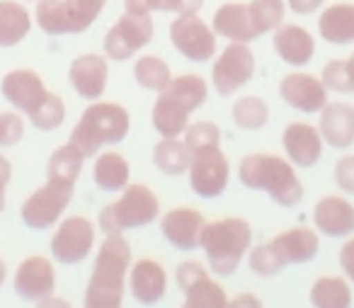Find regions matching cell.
<instances>
[{
	"instance_id": "cell-1",
	"label": "cell",
	"mask_w": 354,
	"mask_h": 308,
	"mask_svg": "<svg viewBox=\"0 0 354 308\" xmlns=\"http://www.w3.org/2000/svg\"><path fill=\"white\" fill-rule=\"evenodd\" d=\"M131 267V248L122 233H109L100 245L93 277L85 289L88 308H119L124 298V279Z\"/></svg>"
},
{
	"instance_id": "cell-2",
	"label": "cell",
	"mask_w": 354,
	"mask_h": 308,
	"mask_svg": "<svg viewBox=\"0 0 354 308\" xmlns=\"http://www.w3.org/2000/svg\"><path fill=\"white\" fill-rule=\"evenodd\" d=\"M238 177L250 190L267 192L279 206H296L304 199V187L289 161L270 153H252L241 161Z\"/></svg>"
},
{
	"instance_id": "cell-3",
	"label": "cell",
	"mask_w": 354,
	"mask_h": 308,
	"mask_svg": "<svg viewBox=\"0 0 354 308\" xmlns=\"http://www.w3.org/2000/svg\"><path fill=\"white\" fill-rule=\"evenodd\" d=\"M250 243L252 228L245 219H221L207 224L202 230V248L218 277L236 272L241 260L250 250Z\"/></svg>"
},
{
	"instance_id": "cell-4",
	"label": "cell",
	"mask_w": 354,
	"mask_h": 308,
	"mask_svg": "<svg viewBox=\"0 0 354 308\" xmlns=\"http://www.w3.org/2000/svg\"><path fill=\"white\" fill-rule=\"evenodd\" d=\"M129 134V112L117 102H95L71 132V143L85 158H93L104 143H119Z\"/></svg>"
},
{
	"instance_id": "cell-5",
	"label": "cell",
	"mask_w": 354,
	"mask_h": 308,
	"mask_svg": "<svg viewBox=\"0 0 354 308\" xmlns=\"http://www.w3.org/2000/svg\"><path fill=\"white\" fill-rule=\"evenodd\" d=\"M160 214V201L146 185H127L114 204L100 211V228L104 233H124L129 228L148 226Z\"/></svg>"
},
{
	"instance_id": "cell-6",
	"label": "cell",
	"mask_w": 354,
	"mask_h": 308,
	"mask_svg": "<svg viewBox=\"0 0 354 308\" xmlns=\"http://www.w3.org/2000/svg\"><path fill=\"white\" fill-rule=\"evenodd\" d=\"M107 0H39L37 25L51 37L80 35L97 20Z\"/></svg>"
},
{
	"instance_id": "cell-7",
	"label": "cell",
	"mask_w": 354,
	"mask_h": 308,
	"mask_svg": "<svg viewBox=\"0 0 354 308\" xmlns=\"http://www.w3.org/2000/svg\"><path fill=\"white\" fill-rule=\"evenodd\" d=\"M170 42L185 59L194 64L212 61L216 54V32L197 12L177 15V20L170 25Z\"/></svg>"
},
{
	"instance_id": "cell-8",
	"label": "cell",
	"mask_w": 354,
	"mask_h": 308,
	"mask_svg": "<svg viewBox=\"0 0 354 308\" xmlns=\"http://www.w3.org/2000/svg\"><path fill=\"white\" fill-rule=\"evenodd\" d=\"M75 185H66L59 180H46V185L41 190H37L30 199L22 204L20 216L25 221V226L35 230H44L49 226H54L61 219V214L66 211V206L73 199Z\"/></svg>"
},
{
	"instance_id": "cell-9",
	"label": "cell",
	"mask_w": 354,
	"mask_h": 308,
	"mask_svg": "<svg viewBox=\"0 0 354 308\" xmlns=\"http://www.w3.org/2000/svg\"><path fill=\"white\" fill-rule=\"evenodd\" d=\"M151 12H124L104 37V54L114 61H127L151 42Z\"/></svg>"
},
{
	"instance_id": "cell-10",
	"label": "cell",
	"mask_w": 354,
	"mask_h": 308,
	"mask_svg": "<svg viewBox=\"0 0 354 308\" xmlns=\"http://www.w3.org/2000/svg\"><path fill=\"white\" fill-rule=\"evenodd\" d=\"M252 75H255V56L245 42H231L212 69L214 88L221 98L241 90Z\"/></svg>"
},
{
	"instance_id": "cell-11",
	"label": "cell",
	"mask_w": 354,
	"mask_h": 308,
	"mask_svg": "<svg viewBox=\"0 0 354 308\" xmlns=\"http://www.w3.org/2000/svg\"><path fill=\"white\" fill-rule=\"evenodd\" d=\"M228 175H231V165H228L226 156H223L218 146L192 156L189 187H192L194 194L204 197V199H214V197L223 194V190L228 185Z\"/></svg>"
},
{
	"instance_id": "cell-12",
	"label": "cell",
	"mask_w": 354,
	"mask_h": 308,
	"mask_svg": "<svg viewBox=\"0 0 354 308\" xmlns=\"http://www.w3.org/2000/svg\"><path fill=\"white\" fill-rule=\"evenodd\" d=\"M93 245L95 226L83 216H71V219L61 221V226L56 228L54 238H51V255L61 264H75L88 257Z\"/></svg>"
},
{
	"instance_id": "cell-13",
	"label": "cell",
	"mask_w": 354,
	"mask_h": 308,
	"mask_svg": "<svg viewBox=\"0 0 354 308\" xmlns=\"http://www.w3.org/2000/svg\"><path fill=\"white\" fill-rule=\"evenodd\" d=\"M0 93H3V98L12 107L25 112L27 117H32L41 107V102L49 98V90H46L44 80L35 71H25V69L10 71L3 78V83H0Z\"/></svg>"
},
{
	"instance_id": "cell-14",
	"label": "cell",
	"mask_w": 354,
	"mask_h": 308,
	"mask_svg": "<svg viewBox=\"0 0 354 308\" xmlns=\"http://www.w3.org/2000/svg\"><path fill=\"white\" fill-rule=\"evenodd\" d=\"M204 226H207L204 216L192 206H180V209L167 211L160 221V230L167 238V243L175 245L183 253H189V250L202 245Z\"/></svg>"
},
{
	"instance_id": "cell-15",
	"label": "cell",
	"mask_w": 354,
	"mask_h": 308,
	"mask_svg": "<svg viewBox=\"0 0 354 308\" xmlns=\"http://www.w3.org/2000/svg\"><path fill=\"white\" fill-rule=\"evenodd\" d=\"M56 272L54 264L41 255H32L17 267L15 272V291L27 301H46L54 293Z\"/></svg>"
},
{
	"instance_id": "cell-16",
	"label": "cell",
	"mask_w": 354,
	"mask_h": 308,
	"mask_svg": "<svg viewBox=\"0 0 354 308\" xmlns=\"http://www.w3.org/2000/svg\"><path fill=\"white\" fill-rule=\"evenodd\" d=\"M279 95L289 107L306 114L320 112L328 105V88H325V83L308 73L286 75L279 85Z\"/></svg>"
},
{
	"instance_id": "cell-17",
	"label": "cell",
	"mask_w": 354,
	"mask_h": 308,
	"mask_svg": "<svg viewBox=\"0 0 354 308\" xmlns=\"http://www.w3.org/2000/svg\"><path fill=\"white\" fill-rule=\"evenodd\" d=\"M284 151L289 156V161L294 165L301 167H310L320 161V153H323V136L315 127L304 122H294L284 129Z\"/></svg>"
},
{
	"instance_id": "cell-18",
	"label": "cell",
	"mask_w": 354,
	"mask_h": 308,
	"mask_svg": "<svg viewBox=\"0 0 354 308\" xmlns=\"http://www.w3.org/2000/svg\"><path fill=\"white\" fill-rule=\"evenodd\" d=\"M313 224L323 235L347 238L354 233V206L342 197H325L315 204Z\"/></svg>"
},
{
	"instance_id": "cell-19",
	"label": "cell",
	"mask_w": 354,
	"mask_h": 308,
	"mask_svg": "<svg viewBox=\"0 0 354 308\" xmlns=\"http://www.w3.org/2000/svg\"><path fill=\"white\" fill-rule=\"evenodd\" d=\"M68 78L73 90L85 100H100L107 88V61L97 54H83L71 64Z\"/></svg>"
},
{
	"instance_id": "cell-20",
	"label": "cell",
	"mask_w": 354,
	"mask_h": 308,
	"mask_svg": "<svg viewBox=\"0 0 354 308\" xmlns=\"http://www.w3.org/2000/svg\"><path fill=\"white\" fill-rule=\"evenodd\" d=\"M129 289L138 303H146V306L158 303L167 289L165 269L153 260H138L129 272Z\"/></svg>"
},
{
	"instance_id": "cell-21",
	"label": "cell",
	"mask_w": 354,
	"mask_h": 308,
	"mask_svg": "<svg viewBox=\"0 0 354 308\" xmlns=\"http://www.w3.org/2000/svg\"><path fill=\"white\" fill-rule=\"evenodd\" d=\"M318 132L333 148H349L354 143V109L344 102H328L320 109Z\"/></svg>"
},
{
	"instance_id": "cell-22",
	"label": "cell",
	"mask_w": 354,
	"mask_h": 308,
	"mask_svg": "<svg viewBox=\"0 0 354 308\" xmlns=\"http://www.w3.org/2000/svg\"><path fill=\"white\" fill-rule=\"evenodd\" d=\"M270 245L274 248V253L279 255V260L284 264H304L318 255L320 240L315 235V230L299 226V228L279 233Z\"/></svg>"
},
{
	"instance_id": "cell-23",
	"label": "cell",
	"mask_w": 354,
	"mask_h": 308,
	"mask_svg": "<svg viewBox=\"0 0 354 308\" xmlns=\"http://www.w3.org/2000/svg\"><path fill=\"white\" fill-rule=\"evenodd\" d=\"M274 51L291 66H306L315 54L313 35L299 25H279L274 30Z\"/></svg>"
},
{
	"instance_id": "cell-24",
	"label": "cell",
	"mask_w": 354,
	"mask_h": 308,
	"mask_svg": "<svg viewBox=\"0 0 354 308\" xmlns=\"http://www.w3.org/2000/svg\"><path fill=\"white\" fill-rule=\"evenodd\" d=\"M212 30L218 37H226L228 42H252L257 39L255 30L250 25V15H248V3H226L214 12V25Z\"/></svg>"
},
{
	"instance_id": "cell-25",
	"label": "cell",
	"mask_w": 354,
	"mask_h": 308,
	"mask_svg": "<svg viewBox=\"0 0 354 308\" xmlns=\"http://www.w3.org/2000/svg\"><path fill=\"white\" fill-rule=\"evenodd\" d=\"M318 32L325 42L335 46L354 44V6L339 3L323 10L318 20Z\"/></svg>"
},
{
	"instance_id": "cell-26",
	"label": "cell",
	"mask_w": 354,
	"mask_h": 308,
	"mask_svg": "<svg viewBox=\"0 0 354 308\" xmlns=\"http://www.w3.org/2000/svg\"><path fill=\"white\" fill-rule=\"evenodd\" d=\"M189 109L183 102H177L167 93H158V102L153 105V127L160 136H180L189 127Z\"/></svg>"
},
{
	"instance_id": "cell-27",
	"label": "cell",
	"mask_w": 354,
	"mask_h": 308,
	"mask_svg": "<svg viewBox=\"0 0 354 308\" xmlns=\"http://www.w3.org/2000/svg\"><path fill=\"white\" fill-rule=\"evenodd\" d=\"M32 17L15 0H0V46H15L27 37Z\"/></svg>"
},
{
	"instance_id": "cell-28",
	"label": "cell",
	"mask_w": 354,
	"mask_h": 308,
	"mask_svg": "<svg viewBox=\"0 0 354 308\" xmlns=\"http://www.w3.org/2000/svg\"><path fill=\"white\" fill-rule=\"evenodd\" d=\"M93 180L100 190L104 192H117L129 185V163L122 153L107 151L95 161L93 167Z\"/></svg>"
},
{
	"instance_id": "cell-29",
	"label": "cell",
	"mask_w": 354,
	"mask_h": 308,
	"mask_svg": "<svg viewBox=\"0 0 354 308\" xmlns=\"http://www.w3.org/2000/svg\"><path fill=\"white\" fill-rule=\"evenodd\" d=\"M153 163L165 175H183L189 170L192 151L185 141H177V136H162V141L153 148Z\"/></svg>"
},
{
	"instance_id": "cell-30",
	"label": "cell",
	"mask_w": 354,
	"mask_h": 308,
	"mask_svg": "<svg viewBox=\"0 0 354 308\" xmlns=\"http://www.w3.org/2000/svg\"><path fill=\"white\" fill-rule=\"evenodd\" d=\"M83 161H85V156L80 153V148L68 141L66 146L54 151V156H51V161H49L46 177H49V180L66 182V185H75V180L80 177V170H83Z\"/></svg>"
},
{
	"instance_id": "cell-31",
	"label": "cell",
	"mask_w": 354,
	"mask_h": 308,
	"mask_svg": "<svg viewBox=\"0 0 354 308\" xmlns=\"http://www.w3.org/2000/svg\"><path fill=\"white\" fill-rule=\"evenodd\" d=\"M310 303L318 308H347L352 303V289L342 277H320L310 287Z\"/></svg>"
},
{
	"instance_id": "cell-32",
	"label": "cell",
	"mask_w": 354,
	"mask_h": 308,
	"mask_svg": "<svg viewBox=\"0 0 354 308\" xmlns=\"http://www.w3.org/2000/svg\"><path fill=\"white\" fill-rule=\"evenodd\" d=\"M162 93H167L170 98H175L177 102H183L189 112L199 109L207 102V83H204L199 75H180V78H172L170 83L162 88Z\"/></svg>"
},
{
	"instance_id": "cell-33",
	"label": "cell",
	"mask_w": 354,
	"mask_h": 308,
	"mask_svg": "<svg viewBox=\"0 0 354 308\" xmlns=\"http://www.w3.org/2000/svg\"><path fill=\"white\" fill-rule=\"evenodd\" d=\"M284 0H252L248 3V15H250V25L257 37L274 32L277 27L284 22Z\"/></svg>"
},
{
	"instance_id": "cell-34",
	"label": "cell",
	"mask_w": 354,
	"mask_h": 308,
	"mask_svg": "<svg viewBox=\"0 0 354 308\" xmlns=\"http://www.w3.org/2000/svg\"><path fill=\"white\" fill-rule=\"evenodd\" d=\"M185 306L187 308H223L228 306L226 291L214 282L209 274H204L202 279L192 284V287L185 291Z\"/></svg>"
},
{
	"instance_id": "cell-35",
	"label": "cell",
	"mask_w": 354,
	"mask_h": 308,
	"mask_svg": "<svg viewBox=\"0 0 354 308\" xmlns=\"http://www.w3.org/2000/svg\"><path fill=\"white\" fill-rule=\"evenodd\" d=\"M133 78H136V83L141 85V88L160 93L172 80V75L162 59H158V56H143V59H138L136 64H133Z\"/></svg>"
},
{
	"instance_id": "cell-36",
	"label": "cell",
	"mask_w": 354,
	"mask_h": 308,
	"mask_svg": "<svg viewBox=\"0 0 354 308\" xmlns=\"http://www.w3.org/2000/svg\"><path fill=\"white\" fill-rule=\"evenodd\" d=\"M267 119H270V107H267V102L262 98L248 95V98H241L233 105V122H236V127L255 132V129L265 127Z\"/></svg>"
},
{
	"instance_id": "cell-37",
	"label": "cell",
	"mask_w": 354,
	"mask_h": 308,
	"mask_svg": "<svg viewBox=\"0 0 354 308\" xmlns=\"http://www.w3.org/2000/svg\"><path fill=\"white\" fill-rule=\"evenodd\" d=\"M129 12H177V15H185V12H199L204 6V0H124Z\"/></svg>"
},
{
	"instance_id": "cell-38",
	"label": "cell",
	"mask_w": 354,
	"mask_h": 308,
	"mask_svg": "<svg viewBox=\"0 0 354 308\" xmlns=\"http://www.w3.org/2000/svg\"><path fill=\"white\" fill-rule=\"evenodd\" d=\"M64 119H66L64 100H61L59 95L49 93V98L41 102V107L30 117V122L35 124L37 129H41V132H54V129H59L61 124H64Z\"/></svg>"
},
{
	"instance_id": "cell-39",
	"label": "cell",
	"mask_w": 354,
	"mask_h": 308,
	"mask_svg": "<svg viewBox=\"0 0 354 308\" xmlns=\"http://www.w3.org/2000/svg\"><path fill=\"white\" fill-rule=\"evenodd\" d=\"M218 141H221V132H218V127L214 122H197L185 129V143L192 151V156L199 151L218 146Z\"/></svg>"
},
{
	"instance_id": "cell-40",
	"label": "cell",
	"mask_w": 354,
	"mask_h": 308,
	"mask_svg": "<svg viewBox=\"0 0 354 308\" xmlns=\"http://www.w3.org/2000/svg\"><path fill=\"white\" fill-rule=\"evenodd\" d=\"M248 262H250L252 272L260 274V277H274V274H279L281 269L286 267L270 243L257 245V248L250 253V257H248Z\"/></svg>"
},
{
	"instance_id": "cell-41",
	"label": "cell",
	"mask_w": 354,
	"mask_h": 308,
	"mask_svg": "<svg viewBox=\"0 0 354 308\" xmlns=\"http://www.w3.org/2000/svg\"><path fill=\"white\" fill-rule=\"evenodd\" d=\"M323 83H325V88L333 90V93H339V95L354 93V80H352V75H349L347 61H342V59L330 61L323 69Z\"/></svg>"
},
{
	"instance_id": "cell-42",
	"label": "cell",
	"mask_w": 354,
	"mask_h": 308,
	"mask_svg": "<svg viewBox=\"0 0 354 308\" xmlns=\"http://www.w3.org/2000/svg\"><path fill=\"white\" fill-rule=\"evenodd\" d=\"M25 136V122L15 112H0V146H15Z\"/></svg>"
},
{
	"instance_id": "cell-43",
	"label": "cell",
	"mask_w": 354,
	"mask_h": 308,
	"mask_svg": "<svg viewBox=\"0 0 354 308\" xmlns=\"http://www.w3.org/2000/svg\"><path fill=\"white\" fill-rule=\"evenodd\" d=\"M207 272V267H204L202 262H194V260H189V262H183L177 264L175 269V279H177V287L183 289V291H187L189 287H192L197 279H202Z\"/></svg>"
},
{
	"instance_id": "cell-44",
	"label": "cell",
	"mask_w": 354,
	"mask_h": 308,
	"mask_svg": "<svg viewBox=\"0 0 354 308\" xmlns=\"http://www.w3.org/2000/svg\"><path fill=\"white\" fill-rule=\"evenodd\" d=\"M335 182L342 192L354 194V156H344L335 165Z\"/></svg>"
},
{
	"instance_id": "cell-45",
	"label": "cell",
	"mask_w": 354,
	"mask_h": 308,
	"mask_svg": "<svg viewBox=\"0 0 354 308\" xmlns=\"http://www.w3.org/2000/svg\"><path fill=\"white\" fill-rule=\"evenodd\" d=\"M10 177H12V165L6 156H0V211L6 209V190L10 185Z\"/></svg>"
},
{
	"instance_id": "cell-46",
	"label": "cell",
	"mask_w": 354,
	"mask_h": 308,
	"mask_svg": "<svg viewBox=\"0 0 354 308\" xmlns=\"http://www.w3.org/2000/svg\"><path fill=\"white\" fill-rule=\"evenodd\" d=\"M339 264H342L344 274L354 282V238H349L339 250Z\"/></svg>"
},
{
	"instance_id": "cell-47",
	"label": "cell",
	"mask_w": 354,
	"mask_h": 308,
	"mask_svg": "<svg viewBox=\"0 0 354 308\" xmlns=\"http://www.w3.org/2000/svg\"><path fill=\"white\" fill-rule=\"evenodd\" d=\"M286 6L294 12H299V15H310V12H315L323 6V0H286Z\"/></svg>"
},
{
	"instance_id": "cell-48",
	"label": "cell",
	"mask_w": 354,
	"mask_h": 308,
	"mask_svg": "<svg viewBox=\"0 0 354 308\" xmlns=\"http://www.w3.org/2000/svg\"><path fill=\"white\" fill-rule=\"evenodd\" d=\"M3 282H6V262L0 260V287H3Z\"/></svg>"
},
{
	"instance_id": "cell-49",
	"label": "cell",
	"mask_w": 354,
	"mask_h": 308,
	"mask_svg": "<svg viewBox=\"0 0 354 308\" xmlns=\"http://www.w3.org/2000/svg\"><path fill=\"white\" fill-rule=\"evenodd\" d=\"M347 69H349V75H352V80H354V54L347 59Z\"/></svg>"
}]
</instances>
